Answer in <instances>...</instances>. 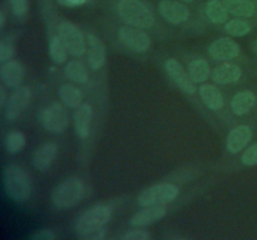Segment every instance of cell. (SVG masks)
<instances>
[{"label": "cell", "mask_w": 257, "mask_h": 240, "mask_svg": "<svg viewBox=\"0 0 257 240\" xmlns=\"http://www.w3.org/2000/svg\"><path fill=\"white\" fill-rule=\"evenodd\" d=\"M110 219L112 209L108 205H95L78 218L75 232L80 240H104L107 238V224Z\"/></svg>", "instance_id": "cell-1"}, {"label": "cell", "mask_w": 257, "mask_h": 240, "mask_svg": "<svg viewBox=\"0 0 257 240\" xmlns=\"http://www.w3.org/2000/svg\"><path fill=\"white\" fill-rule=\"evenodd\" d=\"M4 188L10 199L23 202L30 196L32 180L22 166L10 164L4 169Z\"/></svg>", "instance_id": "cell-2"}, {"label": "cell", "mask_w": 257, "mask_h": 240, "mask_svg": "<svg viewBox=\"0 0 257 240\" xmlns=\"http://www.w3.org/2000/svg\"><path fill=\"white\" fill-rule=\"evenodd\" d=\"M120 19L128 25L140 29H151L155 24L152 12L141 0H120L117 5Z\"/></svg>", "instance_id": "cell-3"}, {"label": "cell", "mask_w": 257, "mask_h": 240, "mask_svg": "<svg viewBox=\"0 0 257 240\" xmlns=\"http://www.w3.org/2000/svg\"><path fill=\"white\" fill-rule=\"evenodd\" d=\"M87 195L84 182L78 178H69L60 182L52 194V202L58 209H69L79 204Z\"/></svg>", "instance_id": "cell-4"}, {"label": "cell", "mask_w": 257, "mask_h": 240, "mask_svg": "<svg viewBox=\"0 0 257 240\" xmlns=\"http://www.w3.org/2000/svg\"><path fill=\"white\" fill-rule=\"evenodd\" d=\"M180 194V190L176 185L171 182H161L153 186L147 188L138 195V204L141 206H148V205H166L172 202Z\"/></svg>", "instance_id": "cell-5"}, {"label": "cell", "mask_w": 257, "mask_h": 240, "mask_svg": "<svg viewBox=\"0 0 257 240\" xmlns=\"http://www.w3.org/2000/svg\"><path fill=\"white\" fill-rule=\"evenodd\" d=\"M39 120L44 129L54 134H62L69 125L67 110L59 102H53L43 108L42 112H39Z\"/></svg>", "instance_id": "cell-6"}, {"label": "cell", "mask_w": 257, "mask_h": 240, "mask_svg": "<svg viewBox=\"0 0 257 240\" xmlns=\"http://www.w3.org/2000/svg\"><path fill=\"white\" fill-rule=\"evenodd\" d=\"M58 35L62 38L73 56H80L87 50V42L83 36V32L77 25L69 22H60L58 26Z\"/></svg>", "instance_id": "cell-7"}, {"label": "cell", "mask_w": 257, "mask_h": 240, "mask_svg": "<svg viewBox=\"0 0 257 240\" xmlns=\"http://www.w3.org/2000/svg\"><path fill=\"white\" fill-rule=\"evenodd\" d=\"M118 40L128 49L136 52H148L151 46V38L147 32L135 26H120L118 29Z\"/></svg>", "instance_id": "cell-8"}, {"label": "cell", "mask_w": 257, "mask_h": 240, "mask_svg": "<svg viewBox=\"0 0 257 240\" xmlns=\"http://www.w3.org/2000/svg\"><path fill=\"white\" fill-rule=\"evenodd\" d=\"M165 68L171 79L175 82V84L183 92H186V94H193L197 90L195 86V82L191 79L190 74L183 69L182 65L178 62V60L173 59V58L167 59L165 62Z\"/></svg>", "instance_id": "cell-9"}, {"label": "cell", "mask_w": 257, "mask_h": 240, "mask_svg": "<svg viewBox=\"0 0 257 240\" xmlns=\"http://www.w3.org/2000/svg\"><path fill=\"white\" fill-rule=\"evenodd\" d=\"M32 98V92L28 86H19L17 88L12 96L9 98L5 108V118L9 122H14L15 119L19 118V115L24 112L25 108L28 106Z\"/></svg>", "instance_id": "cell-10"}, {"label": "cell", "mask_w": 257, "mask_h": 240, "mask_svg": "<svg viewBox=\"0 0 257 240\" xmlns=\"http://www.w3.org/2000/svg\"><path fill=\"white\" fill-rule=\"evenodd\" d=\"M158 12L166 22L171 24H182L190 18V9L176 0H162L158 4Z\"/></svg>", "instance_id": "cell-11"}, {"label": "cell", "mask_w": 257, "mask_h": 240, "mask_svg": "<svg viewBox=\"0 0 257 240\" xmlns=\"http://www.w3.org/2000/svg\"><path fill=\"white\" fill-rule=\"evenodd\" d=\"M208 52L216 60H232L240 54V46L231 38H220L208 46Z\"/></svg>", "instance_id": "cell-12"}, {"label": "cell", "mask_w": 257, "mask_h": 240, "mask_svg": "<svg viewBox=\"0 0 257 240\" xmlns=\"http://www.w3.org/2000/svg\"><path fill=\"white\" fill-rule=\"evenodd\" d=\"M166 212H167L166 205H148V206H145V209L140 210L133 215L132 219L130 220V225L133 228L147 226L162 219Z\"/></svg>", "instance_id": "cell-13"}, {"label": "cell", "mask_w": 257, "mask_h": 240, "mask_svg": "<svg viewBox=\"0 0 257 240\" xmlns=\"http://www.w3.org/2000/svg\"><path fill=\"white\" fill-rule=\"evenodd\" d=\"M252 139V129L248 125H238L231 130L226 139V148L231 154H237Z\"/></svg>", "instance_id": "cell-14"}, {"label": "cell", "mask_w": 257, "mask_h": 240, "mask_svg": "<svg viewBox=\"0 0 257 240\" xmlns=\"http://www.w3.org/2000/svg\"><path fill=\"white\" fill-rule=\"evenodd\" d=\"M25 70L24 66L17 60H9L7 62H3L0 66V78L4 85L8 88H19L24 80Z\"/></svg>", "instance_id": "cell-15"}, {"label": "cell", "mask_w": 257, "mask_h": 240, "mask_svg": "<svg viewBox=\"0 0 257 240\" xmlns=\"http://www.w3.org/2000/svg\"><path fill=\"white\" fill-rule=\"evenodd\" d=\"M87 48H88V62L93 70H98L104 66L107 52L105 46L102 40L94 34H88L87 36Z\"/></svg>", "instance_id": "cell-16"}, {"label": "cell", "mask_w": 257, "mask_h": 240, "mask_svg": "<svg viewBox=\"0 0 257 240\" xmlns=\"http://www.w3.org/2000/svg\"><path fill=\"white\" fill-rule=\"evenodd\" d=\"M93 119V108L89 104H82L74 112V130L80 139H87L90 134Z\"/></svg>", "instance_id": "cell-17"}, {"label": "cell", "mask_w": 257, "mask_h": 240, "mask_svg": "<svg viewBox=\"0 0 257 240\" xmlns=\"http://www.w3.org/2000/svg\"><path fill=\"white\" fill-rule=\"evenodd\" d=\"M58 146L55 142H48L40 145L33 154V165L35 169L45 172L57 158Z\"/></svg>", "instance_id": "cell-18"}, {"label": "cell", "mask_w": 257, "mask_h": 240, "mask_svg": "<svg viewBox=\"0 0 257 240\" xmlns=\"http://www.w3.org/2000/svg\"><path fill=\"white\" fill-rule=\"evenodd\" d=\"M241 75H242V70L238 65L232 64V62H225L213 70L212 79L217 84L227 85L240 80Z\"/></svg>", "instance_id": "cell-19"}, {"label": "cell", "mask_w": 257, "mask_h": 240, "mask_svg": "<svg viewBox=\"0 0 257 240\" xmlns=\"http://www.w3.org/2000/svg\"><path fill=\"white\" fill-rule=\"evenodd\" d=\"M200 96L202 102H205L206 106L211 110H221L225 105V100H223L222 94L220 90L211 84H203L202 86L198 89Z\"/></svg>", "instance_id": "cell-20"}, {"label": "cell", "mask_w": 257, "mask_h": 240, "mask_svg": "<svg viewBox=\"0 0 257 240\" xmlns=\"http://www.w3.org/2000/svg\"><path fill=\"white\" fill-rule=\"evenodd\" d=\"M257 98L250 90H245V92H240L232 98L231 102V109H232L233 114L236 115H245L252 109L256 105Z\"/></svg>", "instance_id": "cell-21"}, {"label": "cell", "mask_w": 257, "mask_h": 240, "mask_svg": "<svg viewBox=\"0 0 257 240\" xmlns=\"http://www.w3.org/2000/svg\"><path fill=\"white\" fill-rule=\"evenodd\" d=\"M206 15L208 20L213 24H223L228 20V14L230 12L226 8L225 2L221 0H210L206 4Z\"/></svg>", "instance_id": "cell-22"}, {"label": "cell", "mask_w": 257, "mask_h": 240, "mask_svg": "<svg viewBox=\"0 0 257 240\" xmlns=\"http://www.w3.org/2000/svg\"><path fill=\"white\" fill-rule=\"evenodd\" d=\"M226 8L237 18H250L256 12V5L252 0H223Z\"/></svg>", "instance_id": "cell-23"}, {"label": "cell", "mask_w": 257, "mask_h": 240, "mask_svg": "<svg viewBox=\"0 0 257 240\" xmlns=\"http://www.w3.org/2000/svg\"><path fill=\"white\" fill-rule=\"evenodd\" d=\"M58 94H59L63 104L67 105L68 108H78L79 105H82L83 94L80 89H78L74 85L64 84L63 86L59 88Z\"/></svg>", "instance_id": "cell-24"}, {"label": "cell", "mask_w": 257, "mask_h": 240, "mask_svg": "<svg viewBox=\"0 0 257 240\" xmlns=\"http://www.w3.org/2000/svg\"><path fill=\"white\" fill-rule=\"evenodd\" d=\"M188 74L195 82H205L211 74L210 64L205 59H195L188 64Z\"/></svg>", "instance_id": "cell-25"}, {"label": "cell", "mask_w": 257, "mask_h": 240, "mask_svg": "<svg viewBox=\"0 0 257 240\" xmlns=\"http://www.w3.org/2000/svg\"><path fill=\"white\" fill-rule=\"evenodd\" d=\"M68 50L67 45L62 40L59 35L53 36L49 42V55L55 64H64L65 60L68 59Z\"/></svg>", "instance_id": "cell-26"}, {"label": "cell", "mask_w": 257, "mask_h": 240, "mask_svg": "<svg viewBox=\"0 0 257 240\" xmlns=\"http://www.w3.org/2000/svg\"><path fill=\"white\" fill-rule=\"evenodd\" d=\"M65 76L79 84H85L88 82V72L82 62L73 60L69 62L64 68Z\"/></svg>", "instance_id": "cell-27"}, {"label": "cell", "mask_w": 257, "mask_h": 240, "mask_svg": "<svg viewBox=\"0 0 257 240\" xmlns=\"http://www.w3.org/2000/svg\"><path fill=\"white\" fill-rule=\"evenodd\" d=\"M27 138L22 132H10L5 138V149L9 154H17L24 148Z\"/></svg>", "instance_id": "cell-28"}, {"label": "cell", "mask_w": 257, "mask_h": 240, "mask_svg": "<svg viewBox=\"0 0 257 240\" xmlns=\"http://www.w3.org/2000/svg\"><path fill=\"white\" fill-rule=\"evenodd\" d=\"M225 32L231 36H245L251 32V26L248 22L241 19L230 20L225 24Z\"/></svg>", "instance_id": "cell-29"}, {"label": "cell", "mask_w": 257, "mask_h": 240, "mask_svg": "<svg viewBox=\"0 0 257 240\" xmlns=\"http://www.w3.org/2000/svg\"><path fill=\"white\" fill-rule=\"evenodd\" d=\"M15 55L14 40L12 38H5L0 42V62H7L12 60Z\"/></svg>", "instance_id": "cell-30"}, {"label": "cell", "mask_w": 257, "mask_h": 240, "mask_svg": "<svg viewBox=\"0 0 257 240\" xmlns=\"http://www.w3.org/2000/svg\"><path fill=\"white\" fill-rule=\"evenodd\" d=\"M241 162L246 166H255V165H257V142L245 150V152L241 156Z\"/></svg>", "instance_id": "cell-31"}, {"label": "cell", "mask_w": 257, "mask_h": 240, "mask_svg": "<svg viewBox=\"0 0 257 240\" xmlns=\"http://www.w3.org/2000/svg\"><path fill=\"white\" fill-rule=\"evenodd\" d=\"M13 12L17 16L23 18L28 14L29 10V0H10Z\"/></svg>", "instance_id": "cell-32"}, {"label": "cell", "mask_w": 257, "mask_h": 240, "mask_svg": "<svg viewBox=\"0 0 257 240\" xmlns=\"http://www.w3.org/2000/svg\"><path fill=\"white\" fill-rule=\"evenodd\" d=\"M151 234L145 230H132L127 232L122 236V240H150Z\"/></svg>", "instance_id": "cell-33"}, {"label": "cell", "mask_w": 257, "mask_h": 240, "mask_svg": "<svg viewBox=\"0 0 257 240\" xmlns=\"http://www.w3.org/2000/svg\"><path fill=\"white\" fill-rule=\"evenodd\" d=\"M32 240H54L57 239V234L52 229H42L35 232L34 234L30 235Z\"/></svg>", "instance_id": "cell-34"}, {"label": "cell", "mask_w": 257, "mask_h": 240, "mask_svg": "<svg viewBox=\"0 0 257 240\" xmlns=\"http://www.w3.org/2000/svg\"><path fill=\"white\" fill-rule=\"evenodd\" d=\"M58 4H60L62 6H67V8H77L83 5L84 2H87L88 0H57Z\"/></svg>", "instance_id": "cell-35"}, {"label": "cell", "mask_w": 257, "mask_h": 240, "mask_svg": "<svg viewBox=\"0 0 257 240\" xmlns=\"http://www.w3.org/2000/svg\"><path fill=\"white\" fill-rule=\"evenodd\" d=\"M5 102H7V92L3 86H0V106H4Z\"/></svg>", "instance_id": "cell-36"}, {"label": "cell", "mask_w": 257, "mask_h": 240, "mask_svg": "<svg viewBox=\"0 0 257 240\" xmlns=\"http://www.w3.org/2000/svg\"><path fill=\"white\" fill-rule=\"evenodd\" d=\"M5 25V14L4 12H0V28H4Z\"/></svg>", "instance_id": "cell-37"}, {"label": "cell", "mask_w": 257, "mask_h": 240, "mask_svg": "<svg viewBox=\"0 0 257 240\" xmlns=\"http://www.w3.org/2000/svg\"><path fill=\"white\" fill-rule=\"evenodd\" d=\"M253 52H255V54L257 55V39L255 40V42H253Z\"/></svg>", "instance_id": "cell-38"}, {"label": "cell", "mask_w": 257, "mask_h": 240, "mask_svg": "<svg viewBox=\"0 0 257 240\" xmlns=\"http://www.w3.org/2000/svg\"><path fill=\"white\" fill-rule=\"evenodd\" d=\"M182 2H193V0H182Z\"/></svg>", "instance_id": "cell-39"}]
</instances>
